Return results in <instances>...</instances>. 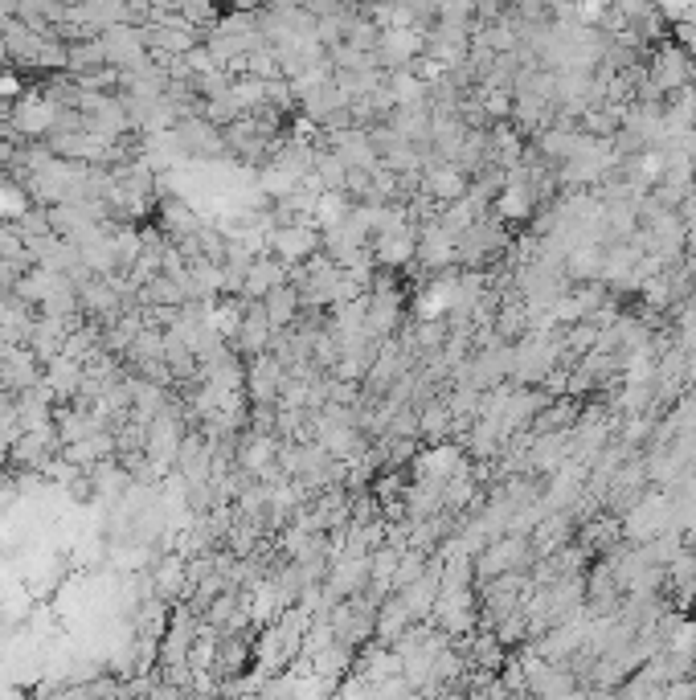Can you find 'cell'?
I'll return each instance as SVG.
<instances>
[{
  "label": "cell",
  "mask_w": 696,
  "mask_h": 700,
  "mask_svg": "<svg viewBox=\"0 0 696 700\" xmlns=\"http://www.w3.org/2000/svg\"><path fill=\"white\" fill-rule=\"evenodd\" d=\"M263 316H267V324H271V328L287 324V320L295 316V291H287V287H275V291L267 295V308H263Z\"/></svg>",
  "instance_id": "cell-1"
},
{
  "label": "cell",
  "mask_w": 696,
  "mask_h": 700,
  "mask_svg": "<svg viewBox=\"0 0 696 700\" xmlns=\"http://www.w3.org/2000/svg\"><path fill=\"white\" fill-rule=\"evenodd\" d=\"M312 230H303V226H291L283 234H275V246L283 250V258H299V254H308L312 250Z\"/></svg>",
  "instance_id": "cell-2"
}]
</instances>
